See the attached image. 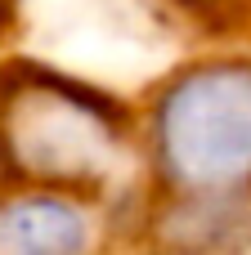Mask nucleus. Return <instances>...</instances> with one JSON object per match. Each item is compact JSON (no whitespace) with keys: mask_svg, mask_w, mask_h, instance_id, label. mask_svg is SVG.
<instances>
[{"mask_svg":"<svg viewBox=\"0 0 251 255\" xmlns=\"http://www.w3.org/2000/svg\"><path fill=\"white\" fill-rule=\"evenodd\" d=\"M0 161L9 188H54L117 206L135 188V108L54 63H4Z\"/></svg>","mask_w":251,"mask_h":255,"instance_id":"obj_1","label":"nucleus"},{"mask_svg":"<svg viewBox=\"0 0 251 255\" xmlns=\"http://www.w3.org/2000/svg\"><path fill=\"white\" fill-rule=\"evenodd\" d=\"M135 193L251 202V54L184 58L144 94Z\"/></svg>","mask_w":251,"mask_h":255,"instance_id":"obj_2","label":"nucleus"},{"mask_svg":"<svg viewBox=\"0 0 251 255\" xmlns=\"http://www.w3.org/2000/svg\"><path fill=\"white\" fill-rule=\"evenodd\" d=\"M117 242L112 206L54 188L0 197V255H99Z\"/></svg>","mask_w":251,"mask_h":255,"instance_id":"obj_3","label":"nucleus"},{"mask_svg":"<svg viewBox=\"0 0 251 255\" xmlns=\"http://www.w3.org/2000/svg\"><path fill=\"white\" fill-rule=\"evenodd\" d=\"M9 193V175H4V161H0V197Z\"/></svg>","mask_w":251,"mask_h":255,"instance_id":"obj_4","label":"nucleus"}]
</instances>
